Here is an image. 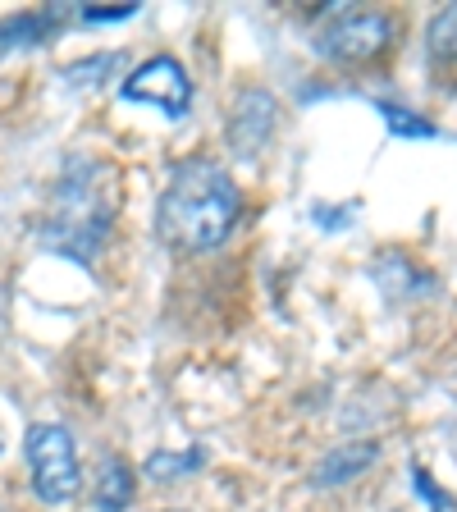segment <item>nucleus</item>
I'll list each match as a JSON object with an SVG mask.
<instances>
[{
  "mask_svg": "<svg viewBox=\"0 0 457 512\" xmlns=\"http://www.w3.org/2000/svg\"><path fill=\"white\" fill-rule=\"evenodd\" d=\"M138 14V0H124V5H83L78 19L87 23H119V19H133Z\"/></svg>",
  "mask_w": 457,
  "mask_h": 512,
  "instance_id": "nucleus-14",
  "label": "nucleus"
},
{
  "mask_svg": "<svg viewBox=\"0 0 457 512\" xmlns=\"http://www.w3.org/2000/svg\"><path fill=\"white\" fill-rule=\"evenodd\" d=\"M119 92H124V101H133V106H156L165 119H183L192 106V78L174 55H156V60H147L142 69H133Z\"/></svg>",
  "mask_w": 457,
  "mask_h": 512,
  "instance_id": "nucleus-5",
  "label": "nucleus"
},
{
  "mask_svg": "<svg viewBox=\"0 0 457 512\" xmlns=\"http://www.w3.org/2000/svg\"><path fill=\"white\" fill-rule=\"evenodd\" d=\"M101 170L92 160H83L74 170V179L55 188V202L51 215H46V247L55 252L74 256V261H92L96 247L106 243V229H110V211H106V197H101Z\"/></svg>",
  "mask_w": 457,
  "mask_h": 512,
  "instance_id": "nucleus-2",
  "label": "nucleus"
},
{
  "mask_svg": "<svg viewBox=\"0 0 457 512\" xmlns=\"http://www.w3.org/2000/svg\"><path fill=\"white\" fill-rule=\"evenodd\" d=\"M202 462H206L202 448H188V453H179V448H156V453L147 458V480H156V485H174V480L202 471Z\"/></svg>",
  "mask_w": 457,
  "mask_h": 512,
  "instance_id": "nucleus-10",
  "label": "nucleus"
},
{
  "mask_svg": "<svg viewBox=\"0 0 457 512\" xmlns=\"http://www.w3.org/2000/svg\"><path fill=\"white\" fill-rule=\"evenodd\" d=\"M279 124V101L266 92V87H243L234 96V110H229V124H224V138H229V151L243 160L261 156L266 142L275 138Z\"/></svg>",
  "mask_w": 457,
  "mask_h": 512,
  "instance_id": "nucleus-6",
  "label": "nucleus"
},
{
  "mask_svg": "<svg viewBox=\"0 0 457 512\" xmlns=\"http://www.w3.org/2000/svg\"><path fill=\"white\" fill-rule=\"evenodd\" d=\"M394 42V19L380 10H343L316 37V51L334 64H371Z\"/></svg>",
  "mask_w": 457,
  "mask_h": 512,
  "instance_id": "nucleus-4",
  "label": "nucleus"
},
{
  "mask_svg": "<svg viewBox=\"0 0 457 512\" xmlns=\"http://www.w3.org/2000/svg\"><path fill=\"white\" fill-rule=\"evenodd\" d=\"M64 19H74L69 5H46V10H19L0 19V55L5 51H32V46H46L60 32Z\"/></svg>",
  "mask_w": 457,
  "mask_h": 512,
  "instance_id": "nucleus-7",
  "label": "nucleus"
},
{
  "mask_svg": "<svg viewBox=\"0 0 457 512\" xmlns=\"http://www.w3.org/2000/svg\"><path fill=\"white\" fill-rule=\"evenodd\" d=\"M380 115H384V124H389V133H403V138H435V124L416 119L412 110H403V106H389V101H380Z\"/></svg>",
  "mask_w": 457,
  "mask_h": 512,
  "instance_id": "nucleus-13",
  "label": "nucleus"
},
{
  "mask_svg": "<svg viewBox=\"0 0 457 512\" xmlns=\"http://www.w3.org/2000/svg\"><path fill=\"white\" fill-rule=\"evenodd\" d=\"M426 42H430V60L439 64H457V5L439 10L426 28Z\"/></svg>",
  "mask_w": 457,
  "mask_h": 512,
  "instance_id": "nucleus-11",
  "label": "nucleus"
},
{
  "mask_svg": "<svg viewBox=\"0 0 457 512\" xmlns=\"http://www.w3.org/2000/svg\"><path fill=\"white\" fill-rule=\"evenodd\" d=\"M380 462V444L375 439H348V444H334L325 458L311 467V485L316 490H339L348 480H357L366 467Z\"/></svg>",
  "mask_w": 457,
  "mask_h": 512,
  "instance_id": "nucleus-8",
  "label": "nucleus"
},
{
  "mask_svg": "<svg viewBox=\"0 0 457 512\" xmlns=\"http://www.w3.org/2000/svg\"><path fill=\"white\" fill-rule=\"evenodd\" d=\"M23 453H28V476H32V494L42 503H69L83 490V462H78V444L74 435L55 421L32 426L23 439Z\"/></svg>",
  "mask_w": 457,
  "mask_h": 512,
  "instance_id": "nucleus-3",
  "label": "nucleus"
},
{
  "mask_svg": "<svg viewBox=\"0 0 457 512\" xmlns=\"http://www.w3.org/2000/svg\"><path fill=\"white\" fill-rule=\"evenodd\" d=\"M238 211H243V197L229 170H220V160L192 156L174 165L170 183L160 192L156 234L174 252H211L234 234Z\"/></svg>",
  "mask_w": 457,
  "mask_h": 512,
  "instance_id": "nucleus-1",
  "label": "nucleus"
},
{
  "mask_svg": "<svg viewBox=\"0 0 457 512\" xmlns=\"http://www.w3.org/2000/svg\"><path fill=\"white\" fill-rule=\"evenodd\" d=\"M115 69H119V55L115 51H110V55H92V60H74V64H69V69H64V83H69V87H92V83H101L96 74L110 78Z\"/></svg>",
  "mask_w": 457,
  "mask_h": 512,
  "instance_id": "nucleus-12",
  "label": "nucleus"
},
{
  "mask_svg": "<svg viewBox=\"0 0 457 512\" xmlns=\"http://www.w3.org/2000/svg\"><path fill=\"white\" fill-rule=\"evenodd\" d=\"M133 490H138V480H133V467L124 458H106L101 462V476H96V512H128L133 503Z\"/></svg>",
  "mask_w": 457,
  "mask_h": 512,
  "instance_id": "nucleus-9",
  "label": "nucleus"
}]
</instances>
